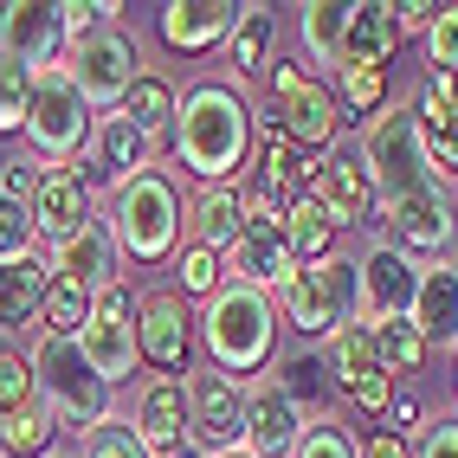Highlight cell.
I'll list each match as a JSON object with an SVG mask.
<instances>
[{"label": "cell", "instance_id": "6da1fadb", "mask_svg": "<svg viewBox=\"0 0 458 458\" xmlns=\"http://www.w3.org/2000/svg\"><path fill=\"white\" fill-rule=\"evenodd\" d=\"M252 136H259V110L233 84L207 78L188 98H174V156L200 188H239Z\"/></svg>", "mask_w": 458, "mask_h": 458}, {"label": "cell", "instance_id": "7a4b0ae2", "mask_svg": "<svg viewBox=\"0 0 458 458\" xmlns=\"http://www.w3.org/2000/svg\"><path fill=\"white\" fill-rule=\"evenodd\" d=\"M200 343H207V369H220L226 381L259 375L271 361V349H278V297L226 278L220 291L207 297Z\"/></svg>", "mask_w": 458, "mask_h": 458}, {"label": "cell", "instance_id": "3957f363", "mask_svg": "<svg viewBox=\"0 0 458 458\" xmlns=\"http://www.w3.org/2000/svg\"><path fill=\"white\" fill-rule=\"evenodd\" d=\"M181 188L162 168H142L130 174L123 188H110V239H116V259H136V265H162L181 239Z\"/></svg>", "mask_w": 458, "mask_h": 458}, {"label": "cell", "instance_id": "277c9868", "mask_svg": "<svg viewBox=\"0 0 458 458\" xmlns=\"http://www.w3.org/2000/svg\"><path fill=\"white\" fill-rule=\"evenodd\" d=\"M26 361H33V387L58 413V426H72L84 439L98 433V426H110V381H98V369L78 355L72 335H39Z\"/></svg>", "mask_w": 458, "mask_h": 458}, {"label": "cell", "instance_id": "5b68a950", "mask_svg": "<svg viewBox=\"0 0 458 458\" xmlns=\"http://www.w3.org/2000/svg\"><path fill=\"white\" fill-rule=\"evenodd\" d=\"M278 310L297 335H329L335 329H349L361 323V278H355V259H310V265H297L284 291H278Z\"/></svg>", "mask_w": 458, "mask_h": 458}, {"label": "cell", "instance_id": "8992f818", "mask_svg": "<svg viewBox=\"0 0 458 458\" xmlns=\"http://www.w3.org/2000/svg\"><path fill=\"white\" fill-rule=\"evenodd\" d=\"M361 168H369V181H375L381 200H401V194H420V188H439L413 104H387L375 123H369V136H361Z\"/></svg>", "mask_w": 458, "mask_h": 458}, {"label": "cell", "instance_id": "52a82bcc", "mask_svg": "<svg viewBox=\"0 0 458 458\" xmlns=\"http://www.w3.org/2000/svg\"><path fill=\"white\" fill-rule=\"evenodd\" d=\"M90 130H98V110L78 98V84L65 65L33 72V104H26V142H33V162L65 168L72 156L90 148Z\"/></svg>", "mask_w": 458, "mask_h": 458}, {"label": "cell", "instance_id": "ba28073f", "mask_svg": "<svg viewBox=\"0 0 458 458\" xmlns=\"http://www.w3.org/2000/svg\"><path fill=\"white\" fill-rule=\"evenodd\" d=\"M78 343V355L98 369V381H130L136 369H142V349H136V303H130V284L116 278V284H104L98 297H90V317H84V329L72 335Z\"/></svg>", "mask_w": 458, "mask_h": 458}, {"label": "cell", "instance_id": "9c48e42d", "mask_svg": "<svg viewBox=\"0 0 458 458\" xmlns=\"http://www.w3.org/2000/svg\"><path fill=\"white\" fill-rule=\"evenodd\" d=\"M381 226H387V246L407 252L413 265H439L452 246H458V200L439 188H420V194H401V200H381Z\"/></svg>", "mask_w": 458, "mask_h": 458}, {"label": "cell", "instance_id": "30bf717a", "mask_svg": "<svg viewBox=\"0 0 458 458\" xmlns=\"http://www.w3.org/2000/svg\"><path fill=\"white\" fill-rule=\"evenodd\" d=\"M271 98H278V116H271V130H278L291 148H310V156H323V148L335 142V123H343V104H335V90L323 78H310L303 65H271Z\"/></svg>", "mask_w": 458, "mask_h": 458}, {"label": "cell", "instance_id": "8fae6325", "mask_svg": "<svg viewBox=\"0 0 458 458\" xmlns=\"http://www.w3.org/2000/svg\"><path fill=\"white\" fill-rule=\"evenodd\" d=\"M188 439L207 458L246 452V381H226L220 369L188 375Z\"/></svg>", "mask_w": 458, "mask_h": 458}, {"label": "cell", "instance_id": "7c38bea8", "mask_svg": "<svg viewBox=\"0 0 458 458\" xmlns=\"http://www.w3.org/2000/svg\"><path fill=\"white\" fill-rule=\"evenodd\" d=\"M72 84H78V98L90 110H116L130 98V84L142 78V58H136V39L130 33H116V26H98L90 39L72 46Z\"/></svg>", "mask_w": 458, "mask_h": 458}, {"label": "cell", "instance_id": "4fadbf2b", "mask_svg": "<svg viewBox=\"0 0 458 458\" xmlns=\"http://www.w3.org/2000/svg\"><path fill=\"white\" fill-rule=\"evenodd\" d=\"M323 369H329V387H343L361 413H387L394 407V375L381 369L375 355V329L369 323H349L323 343Z\"/></svg>", "mask_w": 458, "mask_h": 458}, {"label": "cell", "instance_id": "5bb4252c", "mask_svg": "<svg viewBox=\"0 0 458 458\" xmlns=\"http://www.w3.org/2000/svg\"><path fill=\"white\" fill-rule=\"evenodd\" d=\"M136 349L156 375L188 381V355H194V317L181 291H148L136 303Z\"/></svg>", "mask_w": 458, "mask_h": 458}, {"label": "cell", "instance_id": "9a60e30c", "mask_svg": "<svg viewBox=\"0 0 458 458\" xmlns=\"http://www.w3.org/2000/svg\"><path fill=\"white\" fill-rule=\"evenodd\" d=\"M130 439H136L148 458H181V445H188V381L148 375V381L136 387Z\"/></svg>", "mask_w": 458, "mask_h": 458}, {"label": "cell", "instance_id": "2e32d148", "mask_svg": "<svg viewBox=\"0 0 458 458\" xmlns=\"http://www.w3.org/2000/svg\"><path fill=\"white\" fill-rule=\"evenodd\" d=\"M355 278H361V317L375 323H401L413 310V291H420V265L407 252H394L387 239H375L369 252L355 259Z\"/></svg>", "mask_w": 458, "mask_h": 458}, {"label": "cell", "instance_id": "e0dca14e", "mask_svg": "<svg viewBox=\"0 0 458 458\" xmlns=\"http://www.w3.org/2000/svg\"><path fill=\"white\" fill-rule=\"evenodd\" d=\"M310 194H317V207L329 213V226H335V233H343V226H369V220H375V207H381L369 168H361V156H349V148H329V156H317Z\"/></svg>", "mask_w": 458, "mask_h": 458}, {"label": "cell", "instance_id": "ac0fdd59", "mask_svg": "<svg viewBox=\"0 0 458 458\" xmlns=\"http://www.w3.org/2000/svg\"><path fill=\"white\" fill-rule=\"evenodd\" d=\"M58 52H65L58 7H46V0H7V7H0V58H7V65L52 72Z\"/></svg>", "mask_w": 458, "mask_h": 458}, {"label": "cell", "instance_id": "d6986e66", "mask_svg": "<svg viewBox=\"0 0 458 458\" xmlns=\"http://www.w3.org/2000/svg\"><path fill=\"white\" fill-rule=\"evenodd\" d=\"M303 426H310V420H303V407H297L271 375H259V381L246 387V452H252V458H291L297 439H303Z\"/></svg>", "mask_w": 458, "mask_h": 458}, {"label": "cell", "instance_id": "ffe728a7", "mask_svg": "<svg viewBox=\"0 0 458 458\" xmlns=\"http://www.w3.org/2000/svg\"><path fill=\"white\" fill-rule=\"evenodd\" d=\"M226 271H233V284L284 291V278L297 271V259L284 246V220H246L239 226V239L226 246Z\"/></svg>", "mask_w": 458, "mask_h": 458}, {"label": "cell", "instance_id": "44dd1931", "mask_svg": "<svg viewBox=\"0 0 458 458\" xmlns=\"http://www.w3.org/2000/svg\"><path fill=\"white\" fill-rule=\"evenodd\" d=\"M233 26H239V7H233V0H168V7L156 13L162 46L181 52V58H200V52H213V46H226Z\"/></svg>", "mask_w": 458, "mask_h": 458}, {"label": "cell", "instance_id": "7402d4cb", "mask_svg": "<svg viewBox=\"0 0 458 458\" xmlns=\"http://www.w3.org/2000/svg\"><path fill=\"white\" fill-rule=\"evenodd\" d=\"M26 220H33L39 239H72L84 220H90V188H84V174L78 168H52L39 174V188H33V207H26Z\"/></svg>", "mask_w": 458, "mask_h": 458}, {"label": "cell", "instance_id": "603a6c76", "mask_svg": "<svg viewBox=\"0 0 458 458\" xmlns=\"http://www.w3.org/2000/svg\"><path fill=\"white\" fill-rule=\"evenodd\" d=\"M116 271H123V259H116V239H110L104 220H84L72 239H58V246H52V278H72L90 297H98L104 284H116Z\"/></svg>", "mask_w": 458, "mask_h": 458}, {"label": "cell", "instance_id": "cb8c5ba5", "mask_svg": "<svg viewBox=\"0 0 458 458\" xmlns=\"http://www.w3.org/2000/svg\"><path fill=\"white\" fill-rule=\"evenodd\" d=\"M407 323L426 335V349H458V265H420V291Z\"/></svg>", "mask_w": 458, "mask_h": 458}, {"label": "cell", "instance_id": "d4e9b609", "mask_svg": "<svg viewBox=\"0 0 458 458\" xmlns=\"http://www.w3.org/2000/svg\"><path fill=\"white\" fill-rule=\"evenodd\" d=\"M413 116H420V136H426V156H433V174H458V78H426L420 98H413Z\"/></svg>", "mask_w": 458, "mask_h": 458}, {"label": "cell", "instance_id": "484cf974", "mask_svg": "<svg viewBox=\"0 0 458 458\" xmlns=\"http://www.w3.org/2000/svg\"><path fill=\"white\" fill-rule=\"evenodd\" d=\"M394 46H401V26L381 0H355L349 26H343V52H335V72H355V65H387Z\"/></svg>", "mask_w": 458, "mask_h": 458}, {"label": "cell", "instance_id": "4316f807", "mask_svg": "<svg viewBox=\"0 0 458 458\" xmlns=\"http://www.w3.org/2000/svg\"><path fill=\"white\" fill-rule=\"evenodd\" d=\"M148 156H156V142H148V136H142V130L130 123L123 110H104V116H98V130H90V162H98V168H104V174L116 181V188H123L130 174L156 168Z\"/></svg>", "mask_w": 458, "mask_h": 458}, {"label": "cell", "instance_id": "83f0119b", "mask_svg": "<svg viewBox=\"0 0 458 458\" xmlns=\"http://www.w3.org/2000/svg\"><path fill=\"white\" fill-rule=\"evenodd\" d=\"M239 226H246V200H239V188H200V200L188 207V246H207L220 259L239 239Z\"/></svg>", "mask_w": 458, "mask_h": 458}, {"label": "cell", "instance_id": "f1b7e54d", "mask_svg": "<svg viewBox=\"0 0 458 458\" xmlns=\"http://www.w3.org/2000/svg\"><path fill=\"white\" fill-rule=\"evenodd\" d=\"M46 284H52V265H39V259L0 265V329L39 323V310H46Z\"/></svg>", "mask_w": 458, "mask_h": 458}, {"label": "cell", "instance_id": "f546056e", "mask_svg": "<svg viewBox=\"0 0 458 458\" xmlns=\"http://www.w3.org/2000/svg\"><path fill=\"white\" fill-rule=\"evenodd\" d=\"M271 39H278V20H271V7H239L233 39L220 46L226 65H233V78H259V72L271 65Z\"/></svg>", "mask_w": 458, "mask_h": 458}, {"label": "cell", "instance_id": "4dcf8cb0", "mask_svg": "<svg viewBox=\"0 0 458 458\" xmlns=\"http://www.w3.org/2000/svg\"><path fill=\"white\" fill-rule=\"evenodd\" d=\"M58 413L46 407V401H33V407H20V413H7L0 420V452L7 458H46V452H58Z\"/></svg>", "mask_w": 458, "mask_h": 458}, {"label": "cell", "instance_id": "1f68e13d", "mask_svg": "<svg viewBox=\"0 0 458 458\" xmlns=\"http://www.w3.org/2000/svg\"><path fill=\"white\" fill-rule=\"evenodd\" d=\"M284 246H291V259H297V265L329 259V246H335V226H329V213L317 207V194H310V188H303V194L284 207Z\"/></svg>", "mask_w": 458, "mask_h": 458}, {"label": "cell", "instance_id": "d6a6232c", "mask_svg": "<svg viewBox=\"0 0 458 458\" xmlns=\"http://www.w3.org/2000/svg\"><path fill=\"white\" fill-rule=\"evenodd\" d=\"M343 26H349V7H335V0H310V7H297V33H303V52H310V65L335 72Z\"/></svg>", "mask_w": 458, "mask_h": 458}, {"label": "cell", "instance_id": "836d02e7", "mask_svg": "<svg viewBox=\"0 0 458 458\" xmlns=\"http://www.w3.org/2000/svg\"><path fill=\"white\" fill-rule=\"evenodd\" d=\"M116 110H123V116H130V123H136L148 142H156L162 130H174V90H168L162 78H148V72L130 84V98L116 104Z\"/></svg>", "mask_w": 458, "mask_h": 458}, {"label": "cell", "instance_id": "e575fe53", "mask_svg": "<svg viewBox=\"0 0 458 458\" xmlns=\"http://www.w3.org/2000/svg\"><path fill=\"white\" fill-rule=\"evenodd\" d=\"M375 355H381L387 375H420L433 349H426V335L401 317V323H375Z\"/></svg>", "mask_w": 458, "mask_h": 458}, {"label": "cell", "instance_id": "d590c367", "mask_svg": "<svg viewBox=\"0 0 458 458\" xmlns=\"http://www.w3.org/2000/svg\"><path fill=\"white\" fill-rule=\"evenodd\" d=\"M335 104H343L349 116H381V104H387V65L335 72Z\"/></svg>", "mask_w": 458, "mask_h": 458}, {"label": "cell", "instance_id": "8d00e7d4", "mask_svg": "<svg viewBox=\"0 0 458 458\" xmlns=\"http://www.w3.org/2000/svg\"><path fill=\"white\" fill-rule=\"evenodd\" d=\"M84 317H90V291L72 284V278H52V284H46V310H39L46 335H78Z\"/></svg>", "mask_w": 458, "mask_h": 458}, {"label": "cell", "instance_id": "74e56055", "mask_svg": "<svg viewBox=\"0 0 458 458\" xmlns=\"http://www.w3.org/2000/svg\"><path fill=\"white\" fill-rule=\"evenodd\" d=\"M271 381H278V387L291 394V401H297L303 413H310V407H323V394H329V369H323V355H291V361H284V369L271 375Z\"/></svg>", "mask_w": 458, "mask_h": 458}, {"label": "cell", "instance_id": "f35d334b", "mask_svg": "<svg viewBox=\"0 0 458 458\" xmlns=\"http://www.w3.org/2000/svg\"><path fill=\"white\" fill-rule=\"evenodd\" d=\"M420 46H426V78H458V7H439Z\"/></svg>", "mask_w": 458, "mask_h": 458}, {"label": "cell", "instance_id": "ab89813d", "mask_svg": "<svg viewBox=\"0 0 458 458\" xmlns=\"http://www.w3.org/2000/svg\"><path fill=\"white\" fill-rule=\"evenodd\" d=\"M39 401V387H33V361H26L20 349H0V420L20 413V407H33Z\"/></svg>", "mask_w": 458, "mask_h": 458}, {"label": "cell", "instance_id": "60d3db41", "mask_svg": "<svg viewBox=\"0 0 458 458\" xmlns=\"http://www.w3.org/2000/svg\"><path fill=\"white\" fill-rule=\"evenodd\" d=\"M26 104H33V72L0 58V136L26 130Z\"/></svg>", "mask_w": 458, "mask_h": 458}, {"label": "cell", "instance_id": "b9f144b4", "mask_svg": "<svg viewBox=\"0 0 458 458\" xmlns=\"http://www.w3.org/2000/svg\"><path fill=\"white\" fill-rule=\"evenodd\" d=\"M174 271H181V297H213V291L226 284V259L207 252V246H188Z\"/></svg>", "mask_w": 458, "mask_h": 458}, {"label": "cell", "instance_id": "7bdbcfd3", "mask_svg": "<svg viewBox=\"0 0 458 458\" xmlns=\"http://www.w3.org/2000/svg\"><path fill=\"white\" fill-rule=\"evenodd\" d=\"M291 458H361V445L349 439V426H335V420H310Z\"/></svg>", "mask_w": 458, "mask_h": 458}, {"label": "cell", "instance_id": "ee69618b", "mask_svg": "<svg viewBox=\"0 0 458 458\" xmlns=\"http://www.w3.org/2000/svg\"><path fill=\"white\" fill-rule=\"evenodd\" d=\"M39 174H46V162H33V156H7V162H0V200H7V207H33Z\"/></svg>", "mask_w": 458, "mask_h": 458}, {"label": "cell", "instance_id": "f6af8a7d", "mask_svg": "<svg viewBox=\"0 0 458 458\" xmlns=\"http://www.w3.org/2000/svg\"><path fill=\"white\" fill-rule=\"evenodd\" d=\"M33 220H26V207H7L0 200V265H20V259H33Z\"/></svg>", "mask_w": 458, "mask_h": 458}, {"label": "cell", "instance_id": "bcb514c9", "mask_svg": "<svg viewBox=\"0 0 458 458\" xmlns=\"http://www.w3.org/2000/svg\"><path fill=\"white\" fill-rule=\"evenodd\" d=\"M413 458H458V413L426 420L420 439H413Z\"/></svg>", "mask_w": 458, "mask_h": 458}, {"label": "cell", "instance_id": "7dc6e473", "mask_svg": "<svg viewBox=\"0 0 458 458\" xmlns=\"http://www.w3.org/2000/svg\"><path fill=\"white\" fill-rule=\"evenodd\" d=\"M78 458H148V452L130 439V426H116V420H110V426H98V433L84 439V452H78Z\"/></svg>", "mask_w": 458, "mask_h": 458}, {"label": "cell", "instance_id": "c3c4849f", "mask_svg": "<svg viewBox=\"0 0 458 458\" xmlns=\"http://www.w3.org/2000/svg\"><path fill=\"white\" fill-rule=\"evenodd\" d=\"M394 13V26H401V33H426V26H433V0H401V7H387Z\"/></svg>", "mask_w": 458, "mask_h": 458}, {"label": "cell", "instance_id": "681fc988", "mask_svg": "<svg viewBox=\"0 0 458 458\" xmlns=\"http://www.w3.org/2000/svg\"><path fill=\"white\" fill-rule=\"evenodd\" d=\"M361 458H413V439H401V433H369V445H361Z\"/></svg>", "mask_w": 458, "mask_h": 458}, {"label": "cell", "instance_id": "f907efd6", "mask_svg": "<svg viewBox=\"0 0 458 458\" xmlns=\"http://www.w3.org/2000/svg\"><path fill=\"white\" fill-rule=\"evenodd\" d=\"M387 420H394L387 433H401V439H407V426H420V401H413V394H394V407H387Z\"/></svg>", "mask_w": 458, "mask_h": 458}, {"label": "cell", "instance_id": "816d5d0a", "mask_svg": "<svg viewBox=\"0 0 458 458\" xmlns=\"http://www.w3.org/2000/svg\"><path fill=\"white\" fill-rule=\"evenodd\" d=\"M46 458H72V452H46Z\"/></svg>", "mask_w": 458, "mask_h": 458}, {"label": "cell", "instance_id": "f5cc1de1", "mask_svg": "<svg viewBox=\"0 0 458 458\" xmlns=\"http://www.w3.org/2000/svg\"><path fill=\"white\" fill-rule=\"evenodd\" d=\"M233 458H252V452H233Z\"/></svg>", "mask_w": 458, "mask_h": 458}, {"label": "cell", "instance_id": "db71d44e", "mask_svg": "<svg viewBox=\"0 0 458 458\" xmlns=\"http://www.w3.org/2000/svg\"><path fill=\"white\" fill-rule=\"evenodd\" d=\"M452 387H458V375H452Z\"/></svg>", "mask_w": 458, "mask_h": 458}, {"label": "cell", "instance_id": "11a10c76", "mask_svg": "<svg viewBox=\"0 0 458 458\" xmlns=\"http://www.w3.org/2000/svg\"><path fill=\"white\" fill-rule=\"evenodd\" d=\"M0 458H7V452H0Z\"/></svg>", "mask_w": 458, "mask_h": 458}]
</instances>
